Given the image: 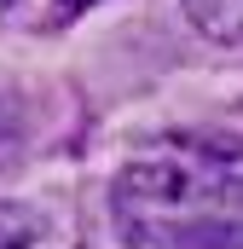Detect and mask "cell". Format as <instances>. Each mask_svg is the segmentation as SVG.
Instances as JSON below:
<instances>
[{
	"instance_id": "obj_1",
	"label": "cell",
	"mask_w": 243,
	"mask_h": 249,
	"mask_svg": "<svg viewBox=\"0 0 243 249\" xmlns=\"http://www.w3.org/2000/svg\"><path fill=\"white\" fill-rule=\"evenodd\" d=\"M110 214L133 249H243V139L226 127L156 139L116 174Z\"/></svg>"
},
{
	"instance_id": "obj_2",
	"label": "cell",
	"mask_w": 243,
	"mask_h": 249,
	"mask_svg": "<svg viewBox=\"0 0 243 249\" xmlns=\"http://www.w3.org/2000/svg\"><path fill=\"white\" fill-rule=\"evenodd\" d=\"M185 18L197 23V35L220 47H243V0H185Z\"/></svg>"
},
{
	"instance_id": "obj_3",
	"label": "cell",
	"mask_w": 243,
	"mask_h": 249,
	"mask_svg": "<svg viewBox=\"0 0 243 249\" xmlns=\"http://www.w3.org/2000/svg\"><path fill=\"white\" fill-rule=\"evenodd\" d=\"M35 214L29 209H17V203H0V249H29L35 244Z\"/></svg>"
},
{
	"instance_id": "obj_4",
	"label": "cell",
	"mask_w": 243,
	"mask_h": 249,
	"mask_svg": "<svg viewBox=\"0 0 243 249\" xmlns=\"http://www.w3.org/2000/svg\"><path fill=\"white\" fill-rule=\"evenodd\" d=\"M58 6H64V12H81V6H87V0H58Z\"/></svg>"
},
{
	"instance_id": "obj_5",
	"label": "cell",
	"mask_w": 243,
	"mask_h": 249,
	"mask_svg": "<svg viewBox=\"0 0 243 249\" xmlns=\"http://www.w3.org/2000/svg\"><path fill=\"white\" fill-rule=\"evenodd\" d=\"M6 6H12V0H0V12H6Z\"/></svg>"
}]
</instances>
